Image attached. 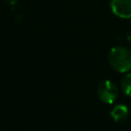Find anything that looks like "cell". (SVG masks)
Listing matches in <instances>:
<instances>
[{
    "mask_svg": "<svg viewBox=\"0 0 131 131\" xmlns=\"http://www.w3.org/2000/svg\"><path fill=\"white\" fill-rule=\"evenodd\" d=\"M110 66L119 73H127L131 71V49L116 46L108 52Z\"/></svg>",
    "mask_w": 131,
    "mask_h": 131,
    "instance_id": "1",
    "label": "cell"
},
{
    "mask_svg": "<svg viewBox=\"0 0 131 131\" xmlns=\"http://www.w3.org/2000/svg\"><path fill=\"white\" fill-rule=\"evenodd\" d=\"M129 110L125 104H117L111 112V117L115 122H122L127 119Z\"/></svg>",
    "mask_w": 131,
    "mask_h": 131,
    "instance_id": "4",
    "label": "cell"
},
{
    "mask_svg": "<svg viewBox=\"0 0 131 131\" xmlns=\"http://www.w3.org/2000/svg\"><path fill=\"white\" fill-rule=\"evenodd\" d=\"M97 95L98 98L107 104L115 102L119 95V89L115 82L111 80L102 81L97 87Z\"/></svg>",
    "mask_w": 131,
    "mask_h": 131,
    "instance_id": "2",
    "label": "cell"
},
{
    "mask_svg": "<svg viewBox=\"0 0 131 131\" xmlns=\"http://www.w3.org/2000/svg\"><path fill=\"white\" fill-rule=\"evenodd\" d=\"M111 9L121 18H131V0H111Z\"/></svg>",
    "mask_w": 131,
    "mask_h": 131,
    "instance_id": "3",
    "label": "cell"
},
{
    "mask_svg": "<svg viewBox=\"0 0 131 131\" xmlns=\"http://www.w3.org/2000/svg\"><path fill=\"white\" fill-rule=\"evenodd\" d=\"M121 88L127 96H131V73L126 74L121 81Z\"/></svg>",
    "mask_w": 131,
    "mask_h": 131,
    "instance_id": "5",
    "label": "cell"
}]
</instances>
